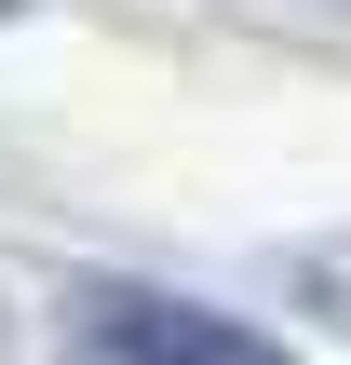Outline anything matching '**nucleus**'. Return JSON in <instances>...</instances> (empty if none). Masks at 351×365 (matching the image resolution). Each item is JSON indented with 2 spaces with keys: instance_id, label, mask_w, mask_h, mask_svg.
Wrapping results in <instances>:
<instances>
[{
  "instance_id": "f257e3e1",
  "label": "nucleus",
  "mask_w": 351,
  "mask_h": 365,
  "mask_svg": "<svg viewBox=\"0 0 351 365\" xmlns=\"http://www.w3.org/2000/svg\"><path fill=\"white\" fill-rule=\"evenodd\" d=\"M68 339H81V365H298L271 325H243L216 298H176V284H81Z\"/></svg>"
},
{
  "instance_id": "f03ea898",
  "label": "nucleus",
  "mask_w": 351,
  "mask_h": 365,
  "mask_svg": "<svg viewBox=\"0 0 351 365\" xmlns=\"http://www.w3.org/2000/svg\"><path fill=\"white\" fill-rule=\"evenodd\" d=\"M0 14H27V0H0Z\"/></svg>"
}]
</instances>
